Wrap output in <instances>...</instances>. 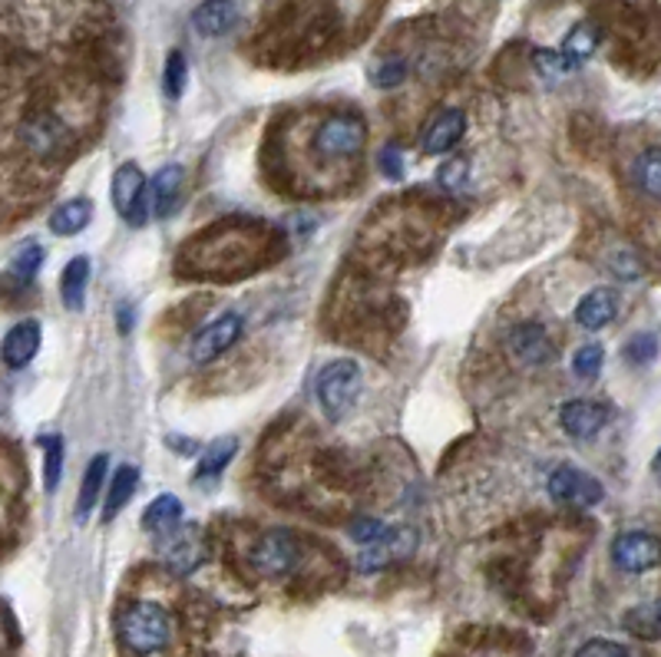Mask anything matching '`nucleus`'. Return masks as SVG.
I'll use <instances>...</instances> for the list:
<instances>
[{
	"instance_id": "34",
	"label": "nucleus",
	"mask_w": 661,
	"mask_h": 657,
	"mask_svg": "<svg viewBox=\"0 0 661 657\" xmlns=\"http://www.w3.org/2000/svg\"><path fill=\"white\" fill-rule=\"evenodd\" d=\"M60 473H63V443L60 437L46 440V460H43V486L46 493H53L60 486Z\"/></svg>"
},
{
	"instance_id": "3",
	"label": "nucleus",
	"mask_w": 661,
	"mask_h": 657,
	"mask_svg": "<svg viewBox=\"0 0 661 657\" xmlns=\"http://www.w3.org/2000/svg\"><path fill=\"white\" fill-rule=\"evenodd\" d=\"M367 122L358 112H331L314 132V152L324 159H348L364 149Z\"/></svg>"
},
{
	"instance_id": "36",
	"label": "nucleus",
	"mask_w": 661,
	"mask_h": 657,
	"mask_svg": "<svg viewBox=\"0 0 661 657\" xmlns=\"http://www.w3.org/2000/svg\"><path fill=\"white\" fill-rule=\"evenodd\" d=\"M387 529H391V526H384V523H377V519H354L348 532H351V539H354V542H361V546H371V542L384 539V536H387Z\"/></svg>"
},
{
	"instance_id": "8",
	"label": "nucleus",
	"mask_w": 661,
	"mask_h": 657,
	"mask_svg": "<svg viewBox=\"0 0 661 657\" xmlns=\"http://www.w3.org/2000/svg\"><path fill=\"white\" fill-rule=\"evenodd\" d=\"M242 327H245V317H242V314H235V311L222 314L218 321H212L209 327H202V331L195 334V341H192V347H189V357H192L195 364H209V360L222 357L228 347H235V341L242 337Z\"/></svg>"
},
{
	"instance_id": "15",
	"label": "nucleus",
	"mask_w": 661,
	"mask_h": 657,
	"mask_svg": "<svg viewBox=\"0 0 661 657\" xmlns=\"http://www.w3.org/2000/svg\"><path fill=\"white\" fill-rule=\"evenodd\" d=\"M510 351L520 364H546L553 357V337L543 324H520L513 334H510Z\"/></svg>"
},
{
	"instance_id": "6",
	"label": "nucleus",
	"mask_w": 661,
	"mask_h": 657,
	"mask_svg": "<svg viewBox=\"0 0 661 657\" xmlns=\"http://www.w3.org/2000/svg\"><path fill=\"white\" fill-rule=\"evenodd\" d=\"M113 205L136 228L146 222V215H152V208H149V189H146V179H142L139 165L126 162V165L116 169V175H113Z\"/></svg>"
},
{
	"instance_id": "28",
	"label": "nucleus",
	"mask_w": 661,
	"mask_h": 657,
	"mask_svg": "<svg viewBox=\"0 0 661 657\" xmlns=\"http://www.w3.org/2000/svg\"><path fill=\"white\" fill-rule=\"evenodd\" d=\"M185 76H189V60L182 50H172L169 60H166V69H162V89L169 99H179L182 89H185Z\"/></svg>"
},
{
	"instance_id": "12",
	"label": "nucleus",
	"mask_w": 661,
	"mask_h": 657,
	"mask_svg": "<svg viewBox=\"0 0 661 657\" xmlns=\"http://www.w3.org/2000/svg\"><path fill=\"white\" fill-rule=\"evenodd\" d=\"M20 136H23V146H26L33 155L50 159V155H56V152L63 149V142H66L70 132H66V126H63L53 112H36V116H30V119L23 122Z\"/></svg>"
},
{
	"instance_id": "30",
	"label": "nucleus",
	"mask_w": 661,
	"mask_h": 657,
	"mask_svg": "<svg viewBox=\"0 0 661 657\" xmlns=\"http://www.w3.org/2000/svg\"><path fill=\"white\" fill-rule=\"evenodd\" d=\"M371 79H374V86H381V89L401 86V83L407 79V60H404V56H387V60L374 63V66H371Z\"/></svg>"
},
{
	"instance_id": "18",
	"label": "nucleus",
	"mask_w": 661,
	"mask_h": 657,
	"mask_svg": "<svg viewBox=\"0 0 661 657\" xmlns=\"http://www.w3.org/2000/svg\"><path fill=\"white\" fill-rule=\"evenodd\" d=\"M192 23L202 36H225L238 23V7L232 0H202L192 13Z\"/></svg>"
},
{
	"instance_id": "22",
	"label": "nucleus",
	"mask_w": 661,
	"mask_h": 657,
	"mask_svg": "<svg viewBox=\"0 0 661 657\" xmlns=\"http://www.w3.org/2000/svg\"><path fill=\"white\" fill-rule=\"evenodd\" d=\"M622 628L632 635V638H642V642H659L661 638V599L655 602H642L636 608L626 612L622 618Z\"/></svg>"
},
{
	"instance_id": "10",
	"label": "nucleus",
	"mask_w": 661,
	"mask_h": 657,
	"mask_svg": "<svg viewBox=\"0 0 661 657\" xmlns=\"http://www.w3.org/2000/svg\"><path fill=\"white\" fill-rule=\"evenodd\" d=\"M414 552H417V532L414 529H387L384 539H377V542H371V546L361 549L358 569L361 572H381L391 562L411 559Z\"/></svg>"
},
{
	"instance_id": "13",
	"label": "nucleus",
	"mask_w": 661,
	"mask_h": 657,
	"mask_svg": "<svg viewBox=\"0 0 661 657\" xmlns=\"http://www.w3.org/2000/svg\"><path fill=\"white\" fill-rule=\"evenodd\" d=\"M463 132H467V116H463V109H440L437 116H434V122L424 129V139H420V149L427 152V155H447L460 139H463Z\"/></svg>"
},
{
	"instance_id": "41",
	"label": "nucleus",
	"mask_w": 661,
	"mask_h": 657,
	"mask_svg": "<svg viewBox=\"0 0 661 657\" xmlns=\"http://www.w3.org/2000/svg\"><path fill=\"white\" fill-rule=\"evenodd\" d=\"M652 476L659 480V486H661V450L655 453V460H652Z\"/></svg>"
},
{
	"instance_id": "26",
	"label": "nucleus",
	"mask_w": 661,
	"mask_h": 657,
	"mask_svg": "<svg viewBox=\"0 0 661 657\" xmlns=\"http://www.w3.org/2000/svg\"><path fill=\"white\" fill-rule=\"evenodd\" d=\"M596 46H599V30H596L593 23H576V26L566 33V40H563V56H566L573 66H579V63H586V60L596 53Z\"/></svg>"
},
{
	"instance_id": "1",
	"label": "nucleus",
	"mask_w": 661,
	"mask_h": 657,
	"mask_svg": "<svg viewBox=\"0 0 661 657\" xmlns=\"http://www.w3.org/2000/svg\"><path fill=\"white\" fill-rule=\"evenodd\" d=\"M119 638L132 655H156L172 642V618L156 602H132L119 615Z\"/></svg>"
},
{
	"instance_id": "2",
	"label": "nucleus",
	"mask_w": 661,
	"mask_h": 657,
	"mask_svg": "<svg viewBox=\"0 0 661 657\" xmlns=\"http://www.w3.org/2000/svg\"><path fill=\"white\" fill-rule=\"evenodd\" d=\"M361 384H364V377H361V364L358 360L344 357V360L328 364L321 370V377H318V403H321L324 417L334 420V423L344 420L354 410V403H358Z\"/></svg>"
},
{
	"instance_id": "33",
	"label": "nucleus",
	"mask_w": 661,
	"mask_h": 657,
	"mask_svg": "<svg viewBox=\"0 0 661 657\" xmlns=\"http://www.w3.org/2000/svg\"><path fill=\"white\" fill-rule=\"evenodd\" d=\"M603 360H606V351H603L599 344H586V347L576 351V357H573V370H576V377L593 380V377L603 370Z\"/></svg>"
},
{
	"instance_id": "9",
	"label": "nucleus",
	"mask_w": 661,
	"mask_h": 657,
	"mask_svg": "<svg viewBox=\"0 0 661 657\" xmlns=\"http://www.w3.org/2000/svg\"><path fill=\"white\" fill-rule=\"evenodd\" d=\"M612 562L629 575H642L661 562V542L649 532H622L612 542Z\"/></svg>"
},
{
	"instance_id": "16",
	"label": "nucleus",
	"mask_w": 661,
	"mask_h": 657,
	"mask_svg": "<svg viewBox=\"0 0 661 657\" xmlns=\"http://www.w3.org/2000/svg\"><path fill=\"white\" fill-rule=\"evenodd\" d=\"M619 314V294L612 288H596L589 291L579 308H576V324L586 331H603L606 324H612Z\"/></svg>"
},
{
	"instance_id": "39",
	"label": "nucleus",
	"mask_w": 661,
	"mask_h": 657,
	"mask_svg": "<svg viewBox=\"0 0 661 657\" xmlns=\"http://www.w3.org/2000/svg\"><path fill=\"white\" fill-rule=\"evenodd\" d=\"M612 265H616L612 271H616V274H619L622 281H636V278L642 274V261H639V258H636L632 251H622V255H619V258H616Z\"/></svg>"
},
{
	"instance_id": "11",
	"label": "nucleus",
	"mask_w": 661,
	"mask_h": 657,
	"mask_svg": "<svg viewBox=\"0 0 661 657\" xmlns=\"http://www.w3.org/2000/svg\"><path fill=\"white\" fill-rule=\"evenodd\" d=\"M612 410L603 400H569L559 410V423L573 440H589L596 437L606 423H609Z\"/></svg>"
},
{
	"instance_id": "40",
	"label": "nucleus",
	"mask_w": 661,
	"mask_h": 657,
	"mask_svg": "<svg viewBox=\"0 0 661 657\" xmlns=\"http://www.w3.org/2000/svg\"><path fill=\"white\" fill-rule=\"evenodd\" d=\"M3 622H7V657H10V651H13V642H17V622H13V612H10V608H7Z\"/></svg>"
},
{
	"instance_id": "37",
	"label": "nucleus",
	"mask_w": 661,
	"mask_h": 657,
	"mask_svg": "<svg viewBox=\"0 0 661 657\" xmlns=\"http://www.w3.org/2000/svg\"><path fill=\"white\" fill-rule=\"evenodd\" d=\"M377 162H381V172L387 179H404V152H401V146H384Z\"/></svg>"
},
{
	"instance_id": "32",
	"label": "nucleus",
	"mask_w": 661,
	"mask_h": 657,
	"mask_svg": "<svg viewBox=\"0 0 661 657\" xmlns=\"http://www.w3.org/2000/svg\"><path fill=\"white\" fill-rule=\"evenodd\" d=\"M655 357H659V334H652V331L636 334V337L629 341V347H626V360H629V364L646 367V364H652Z\"/></svg>"
},
{
	"instance_id": "4",
	"label": "nucleus",
	"mask_w": 661,
	"mask_h": 657,
	"mask_svg": "<svg viewBox=\"0 0 661 657\" xmlns=\"http://www.w3.org/2000/svg\"><path fill=\"white\" fill-rule=\"evenodd\" d=\"M298 559H301V549H298V539L291 532H265L252 552H248V566L255 569V575L262 579H285L298 569Z\"/></svg>"
},
{
	"instance_id": "19",
	"label": "nucleus",
	"mask_w": 661,
	"mask_h": 657,
	"mask_svg": "<svg viewBox=\"0 0 661 657\" xmlns=\"http://www.w3.org/2000/svg\"><path fill=\"white\" fill-rule=\"evenodd\" d=\"M89 218H93L89 198H70V202H63V205H56V208L50 212V222H46V225H50L53 235L66 238V235L83 231V228L89 225Z\"/></svg>"
},
{
	"instance_id": "27",
	"label": "nucleus",
	"mask_w": 661,
	"mask_h": 657,
	"mask_svg": "<svg viewBox=\"0 0 661 657\" xmlns=\"http://www.w3.org/2000/svg\"><path fill=\"white\" fill-rule=\"evenodd\" d=\"M636 182L646 195L652 198H661V146L642 152L639 165H636Z\"/></svg>"
},
{
	"instance_id": "24",
	"label": "nucleus",
	"mask_w": 661,
	"mask_h": 657,
	"mask_svg": "<svg viewBox=\"0 0 661 657\" xmlns=\"http://www.w3.org/2000/svg\"><path fill=\"white\" fill-rule=\"evenodd\" d=\"M235 453H238V440H235V437H222V440H215V443L202 453V460H199L195 483H209V480L222 476V470L232 463Z\"/></svg>"
},
{
	"instance_id": "23",
	"label": "nucleus",
	"mask_w": 661,
	"mask_h": 657,
	"mask_svg": "<svg viewBox=\"0 0 661 657\" xmlns=\"http://www.w3.org/2000/svg\"><path fill=\"white\" fill-rule=\"evenodd\" d=\"M86 284H89V258H73L66 268H63V278H60V294H63V304L70 311H79L83 308V294H86Z\"/></svg>"
},
{
	"instance_id": "25",
	"label": "nucleus",
	"mask_w": 661,
	"mask_h": 657,
	"mask_svg": "<svg viewBox=\"0 0 661 657\" xmlns=\"http://www.w3.org/2000/svg\"><path fill=\"white\" fill-rule=\"evenodd\" d=\"M142 526L149 529V532H169V529H175V526H182V503L175 499V496H159V499H152L149 506H146V513H142Z\"/></svg>"
},
{
	"instance_id": "20",
	"label": "nucleus",
	"mask_w": 661,
	"mask_h": 657,
	"mask_svg": "<svg viewBox=\"0 0 661 657\" xmlns=\"http://www.w3.org/2000/svg\"><path fill=\"white\" fill-rule=\"evenodd\" d=\"M106 470H109V456H106V453H99V456L89 460V466H86V473H83V489H79V499H76V519H79V523H86L89 513H93V506L99 503Z\"/></svg>"
},
{
	"instance_id": "31",
	"label": "nucleus",
	"mask_w": 661,
	"mask_h": 657,
	"mask_svg": "<svg viewBox=\"0 0 661 657\" xmlns=\"http://www.w3.org/2000/svg\"><path fill=\"white\" fill-rule=\"evenodd\" d=\"M533 63H536V69L546 76V79H563V76H569L576 66L563 56V50H536L533 53Z\"/></svg>"
},
{
	"instance_id": "38",
	"label": "nucleus",
	"mask_w": 661,
	"mask_h": 657,
	"mask_svg": "<svg viewBox=\"0 0 661 657\" xmlns=\"http://www.w3.org/2000/svg\"><path fill=\"white\" fill-rule=\"evenodd\" d=\"M576 657H629V651L622 648V645H616V642H606V638H593V642H586Z\"/></svg>"
},
{
	"instance_id": "7",
	"label": "nucleus",
	"mask_w": 661,
	"mask_h": 657,
	"mask_svg": "<svg viewBox=\"0 0 661 657\" xmlns=\"http://www.w3.org/2000/svg\"><path fill=\"white\" fill-rule=\"evenodd\" d=\"M550 496L553 503H563V506H576V509H593L603 503V486L596 476H589L586 470H576V466H559L553 476H550Z\"/></svg>"
},
{
	"instance_id": "14",
	"label": "nucleus",
	"mask_w": 661,
	"mask_h": 657,
	"mask_svg": "<svg viewBox=\"0 0 661 657\" xmlns=\"http://www.w3.org/2000/svg\"><path fill=\"white\" fill-rule=\"evenodd\" d=\"M182 182H185V172L175 162H169L156 172V179L149 185V208L156 218H169L175 212V205L182 202Z\"/></svg>"
},
{
	"instance_id": "21",
	"label": "nucleus",
	"mask_w": 661,
	"mask_h": 657,
	"mask_svg": "<svg viewBox=\"0 0 661 657\" xmlns=\"http://www.w3.org/2000/svg\"><path fill=\"white\" fill-rule=\"evenodd\" d=\"M139 486V470L136 466H119L109 480V489H106V499H103V519H116L122 513V506H129L132 493Z\"/></svg>"
},
{
	"instance_id": "17",
	"label": "nucleus",
	"mask_w": 661,
	"mask_h": 657,
	"mask_svg": "<svg viewBox=\"0 0 661 657\" xmlns=\"http://www.w3.org/2000/svg\"><path fill=\"white\" fill-rule=\"evenodd\" d=\"M40 351V324L36 321H20L17 327L7 331L3 337V364L10 370H23Z\"/></svg>"
},
{
	"instance_id": "5",
	"label": "nucleus",
	"mask_w": 661,
	"mask_h": 657,
	"mask_svg": "<svg viewBox=\"0 0 661 657\" xmlns=\"http://www.w3.org/2000/svg\"><path fill=\"white\" fill-rule=\"evenodd\" d=\"M159 556H162V566L185 579L192 575L202 562H205V539H202V529L199 526H175L169 532L159 536Z\"/></svg>"
},
{
	"instance_id": "29",
	"label": "nucleus",
	"mask_w": 661,
	"mask_h": 657,
	"mask_svg": "<svg viewBox=\"0 0 661 657\" xmlns=\"http://www.w3.org/2000/svg\"><path fill=\"white\" fill-rule=\"evenodd\" d=\"M40 265H43V248L30 241V245H23V248L17 251V258H13V265H10V278H13L17 284H30L33 274L40 271Z\"/></svg>"
},
{
	"instance_id": "35",
	"label": "nucleus",
	"mask_w": 661,
	"mask_h": 657,
	"mask_svg": "<svg viewBox=\"0 0 661 657\" xmlns=\"http://www.w3.org/2000/svg\"><path fill=\"white\" fill-rule=\"evenodd\" d=\"M467 175H470V165H467V159H450V162H444V165H440V172H437V182H440L444 189L457 192V189H463V185H467Z\"/></svg>"
}]
</instances>
